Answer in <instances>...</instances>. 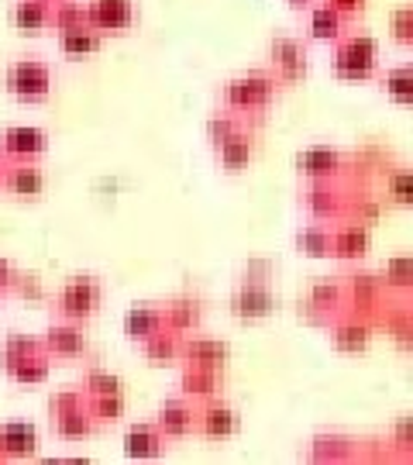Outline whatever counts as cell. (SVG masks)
<instances>
[{"label": "cell", "instance_id": "12", "mask_svg": "<svg viewBox=\"0 0 413 465\" xmlns=\"http://www.w3.org/2000/svg\"><path fill=\"white\" fill-rule=\"evenodd\" d=\"M86 21L97 28L103 38L107 35H124L138 21V4L134 0H86Z\"/></svg>", "mask_w": 413, "mask_h": 465}, {"label": "cell", "instance_id": "15", "mask_svg": "<svg viewBox=\"0 0 413 465\" xmlns=\"http://www.w3.org/2000/svg\"><path fill=\"white\" fill-rule=\"evenodd\" d=\"M238 431H241V417L231 403L211 397L197 407V434H203L207 441H231Z\"/></svg>", "mask_w": 413, "mask_h": 465}, {"label": "cell", "instance_id": "21", "mask_svg": "<svg viewBox=\"0 0 413 465\" xmlns=\"http://www.w3.org/2000/svg\"><path fill=\"white\" fill-rule=\"evenodd\" d=\"M45 152H49V134L34 124H11L0 132L4 159H42Z\"/></svg>", "mask_w": 413, "mask_h": 465}, {"label": "cell", "instance_id": "3", "mask_svg": "<svg viewBox=\"0 0 413 465\" xmlns=\"http://www.w3.org/2000/svg\"><path fill=\"white\" fill-rule=\"evenodd\" d=\"M379 73V42L365 32H345L334 42V76L362 84Z\"/></svg>", "mask_w": 413, "mask_h": 465}, {"label": "cell", "instance_id": "28", "mask_svg": "<svg viewBox=\"0 0 413 465\" xmlns=\"http://www.w3.org/2000/svg\"><path fill=\"white\" fill-rule=\"evenodd\" d=\"M142 355H145V362L152 366H176L180 362V351H182V334L169 331V328H159L155 334H149L142 345Z\"/></svg>", "mask_w": 413, "mask_h": 465}, {"label": "cell", "instance_id": "29", "mask_svg": "<svg viewBox=\"0 0 413 465\" xmlns=\"http://www.w3.org/2000/svg\"><path fill=\"white\" fill-rule=\"evenodd\" d=\"M52 0H15L11 4V25L21 35H42L49 32Z\"/></svg>", "mask_w": 413, "mask_h": 465}, {"label": "cell", "instance_id": "39", "mask_svg": "<svg viewBox=\"0 0 413 465\" xmlns=\"http://www.w3.org/2000/svg\"><path fill=\"white\" fill-rule=\"evenodd\" d=\"M241 128V117L234 114V111H228V107H221V111H214V114L207 117V124H203V134H207V142H211V149H217L228 134H234Z\"/></svg>", "mask_w": 413, "mask_h": 465}, {"label": "cell", "instance_id": "17", "mask_svg": "<svg viewBox=\"0 0 413 465\" xmlns=\"http://www.w3.org/2000/svg\"><path fill=\"white\" fill-rule=\"evenodd\" d=\"M324 328H328V334H330V345L341 351V355H362V351L372 345V334H376V328H372L365 317L348 314V311H341V314L334 317V321H328Z\"/></svg>", "mask_w": 413, "mask_h": 465}, {"label": "cell", "instance_id": "8", "mask_svg": "<svg viewBox=\"0 0 413 465\" xmlns=\"http://www.w3.org/2000/svg\"><path fill=\"white\" fill-rule=\"evenodd\" d=\"M42 345L52 355V362H80V359L90 355V338L83 331V324L63 321V317H55L49 328H45Z\"/></svg>", "mask_w": 413, "mask_h": 465}, {"label": "cell", "instance_id": "44", "mask_svg": "<svg viewBox=\"0 0 413 465\" xmlns=\"http://www.w3.org/2000/svg\"><path fill=\"white\" fill-rule=\"evenodd\" d=\"M324 4H330V7H334V11L351 25V21L365 11V4H369V0H324Z\"/></svg>", "mask_w": 413, "mask_h": 465}, {"label": "cell", "instance_id": "43", "mask_svg": "<svg viewBox=\"0 0 413 465\" xmlns=\"http://www.w3.org/2000/svg\"><path fill=\"white\" fill-rule=\"evenodd\" d=\"M11 293L21 300H42L45 297V286H42L38 276H28V272L17 269V280H15V286H11Z\"/></svg>", "mask_w": 413, "mask_h": 465}, {"label": "cell", "instance_id": "49", "mask_svg": "<svg viewBox=\"0 0 413 465\" xmlns=\"http://www.w3.org/2000/svg\"><path fill=\"white\" fill-rule=\"evenodd\" d=\"M4 297H7V293H4V290H0V307H4Z\"/></svg>", "mask_w": 413, "mask_h": 465}, {"label": "cell", "instance_id": "22", "mask_svg": "<svg viewBox=\"0 0 413 465\" xmlns=\"http://www.w3.org/2000/svg\"><path fill=\"white\" fill-rule=\"evenodd\" d=\"M162 324L176 334H193L203 324V300L197 293H176L162 303Z\"/></svg>", "mask_w": 413, "mask_h": 465}, {"label": "cell", "instance_id": "20", "mask_svg": "<svg viewBox=\"0 0 413 465\" xmlns=\"http://www.w3.org/2000/svg\"><path fill=\"white\" fill-rule=\"evenodd\" d=\"M231 359V349L228 341L221 338H211V334H182V351H180V362L182 366H203V369H221L228 366Z\"/></svg>", "mask_w": 413, "mask_h": 465}, {"label": "cell", "instance_id": "26", "mask_svg": "<svg viewBox=\"0 0 413 465\" xmlns=\"http://www.w3.org/2000/svg\"><path fill=\"white\" fill-rule=\"evenodd\" d=\"M4 372H7V380L17 382V386H42L52 372V355L45 351V345H38V349L28 351L25 359L4 366Z\"/></svg>", "mask_w": 413, "mask_h": 465}, {"label": "cell", "instance_id": "4", "mask_svg": "<svg viewBox=\"0 0 413 465\" xmlns=\"http://www.w3.org/2000/svg\"><path fill=\"white\" fill-rule=\"evenodd\" d=\"M100 303H103V282H100V276L80 272V276H69L59 286V293L52 297V314L63 317V321L86 324L100 311Z\"/></svg>", "mask_w": 413, "mask_h": 465}, {"label": "cell", "instance_id": "24", "mask_svg": "<svg viewBox=\"0 0 413 465\" xmlns=\"http://www.w3.org/2000/svg\"><path fill=\"white\" fill-rule=\"evenodd\" d=\"M165 441L162 431L155 428V420H142V424H132L128 431H124V455L128 459H138V462H145V459H159L165 451Z\"/></svg>", "mask_w": 413, "mask_h": 465}, {"label": "cell", "instance_id": "33", "mask_svg": "<svg viewBox=\"0 0 413 465\" xmlns=\"http://www.w3.org/2000/svg\"><path fill=\"white\" fill-rule=\"evenodd\" d=\"M86 407H90V417L97 428H111L117 424L124 411H128V400H124V390L117 393H100V397H86Z\"/></svg>", "mask_w": 413, "mask_h": 465}, {"label": "cell", "instance_id": "10", "mask_svg": "<svg viewBox=\"0 0 413 465\" xmlns=\"http://www.w3.org/2000/svg\"><path fill=\"white\" fill-rule=\"evenodd\" d=\"M341 290H345V311L348 314H359L365 321H372V314L379 311L389 290L382 286V280L376 272H351L341 280Z\"/></svg>", "mask_w": 413, "mask_h": 465}, {"label": "cell", "instance_id": "34", "mask_svg": "<svg viewBox=\"0 0 413 465\" xmlns=\"http://www.w3.org/2000/svg\"><path fill=\"white\" fill-rule=\"evenodd\" d=\"M379 86H382V94L393 100V104H399V107H410L413 104V69L410 66L386 69L379 76Z\"/></svg>", "mask_w": 413, "mask_h": 465}, {"label": "cell", "instance_id": "19", "mask_svg": "<svg viewBox=\"0 0 413 465\" xmlns=\"http://www.w3.org/2000/svg\"><path fill=\"white\" fill-rule=\"evenodd\" d=\"M255 152H259V138H255V132H248L245 124H241L238 132L228 134V138L217 145L214 155H217V166H221L224 176H241V173L251 166Z\"/></svg>", "mask_w": 413, "mask_h": 465}, {"label": "cell", "instance_id": "23", "mask_svg": "<svg viewBox=\"0 0 413 465\" xmlns=\"http://www.w3.org/2000/svg\"><path fill=\"white\" fill-rule=\"evenodd\" d=\"M224 390V372L221 369H203V366H182L180 372V393L193 403H203L211 397H221Z\"/></svg>", "mask_w": 413, "mask_h": 465}, {"label": "cell", "instance_id": "37", "mask_svg": "<svg viewBox=\"0 0 413 465\" xmlns=\"http://www.w3.org/2000/svg\"><path fill=\"white\" fill-rule=\"evenodd\" d=\"M80 25H90L83 0H52L49 32H69V28H80Z\"/></svg>", "mask_w": 413, "mask_h": 465}, {"label": "cell", "instance_id": "13", "mask_svg": "<svg viewBox=\"0 0 413 465\" xmlns=\"http://www.w3.org/2000/svg\"><path fill=\"white\" fill-rule=\"evenodd\" d=\"M345 311V290L341 280H317L303 300H300V314L307 317L310 324H328Z\"/></svg>", "mask_w": 413, "mask_h": 465}, {"label": "cell", "instance_id": "47", "mask_svg": "<svg viewBox=\"0 0 413 465\" xmlns=\"http://www.w3.org/2000/svg\"><path fill=\"white\" fill-rule=\"evenodd\" d=\"M0 462H7V451H4V441H0Z\"/></svg>", "mask_w": 413, "mask_h": 465}, {"label": "cell", "instance_id": "38", "mask_svg": "<svg viewBox=\"0 0 413 465\" xmlns=\"http://www.w3.org/2000/svg\"><path fill=\"white\" fill-rule=\"evenodd\" d=\"M80 390H83V397H100V393H117V390H124V382H121V376H114L111 369L90 366L83 372Z\"/></svg>", "mask_w": 413, "mask_h": 465}, {"label": "cell", "instance_id": "27", "mask_svg": "<svg viewBox=\"0 0 413 465\" xmlns=\"http://www.w3.org/2000/svg\"><path fill=\"white\" fill-rule=\"evenodd\" d=\"M348 32V21L330 4H310L307 7V35L314 38V42H338L341 35Z\"/></svg>", "mask_w": 413, "mask_h": 465}, {"label": "cell", "instance_id": "31", "mask_svg": "<svg viewBox=\"0 0 413 465\" xmlns=\"http://www.w3.org/2000/svg\"><path fill=\"white\" fill-rule=\"evenodd\" d=\"M59 38V49L69 59H86V55H97L103 49V35L90 25H80V28H69V32H55Z\"/></svg>", "mask_w": 413, "mask_h": 465}, {"label": "cell", "instance_id": "36", "mask_svg": "<svg viewBox=\"0 0 413 465\" xmlns=\"http://www.w3.org/2000/svg\"><path fill=\"white\" fill-rule=\"evenodd\" d=\"M382 286L393 293H410L413 290V259L410 255H393V259H386V266L379 272Z\"/></svg>", "mask_w": 413, "mask_h": 465}, {"label": "cell", "instance_id": "18", "mask_svg": "<svg viewBox=\"0 0 413 465\" xmlns=\"http://www.w3.org/2000/svg\"><path fill=\"white\" fill-rule=\"evenodd\" d=\"M155 428L162 431L165 441H186L197 434V403L193 400L180 397H169L162 400L159 407V417H155Z\"/></svg>", "mask_w": 413, "mask_h": 465}, {"label": "cell", "instance_id": "41", "mask_svg": "<svg viewBox=\"0 0 413 465\" xmlns=\"http://www.w3.org/2000/svg\"><path fill=\"white\" fill-rule=\"evenodd\" d=\"M386 197L393 200L397 207H410L413 203V183L407 169H397V173L386 176Z\"/></svg>", "mask_w": 413, "mask_h": 465}, {"label": "cell", "instance_id": "35", "mask_svg": "<svg viewBox=\"0 0 413 465\" xmlns=\"http://www.w3.org/2000/svg\"><path fill=\"white\" fill-rule=\"evenodd\" d=\"M359 455V445L351 441V438H341V434H324V438H314V445H310V459H320V462H348V459H355Z\"/></svg>", "mask_w": 413, "mask_h": 465}, {"label": "cell", "instance_id": "25", "mask_svg": "<svg viewBox=\"0 0 413 465\" xmlns=\"http://www.w3.org/2000/svg\"><path fill=\"white\" fill-rule=\"evenodd\" d=\"M121 328H124V338L142 345L149 334H155L162 328V303H134L124 311L121 317Z\"/></svg>", "mask_w": 413, "mask_h": 465}, {"label": "cell", "instance_id": "32", "mask_svg": "<svg viewBox=\"0 0 413 465\" xmlns=\"http://www.w3.org/2000/svg\"><path fill=\"white\" fill-rule=\"evenodd\" d=\"M293 245L300 255L307 259H330V224L324 221H310L293 234Z\"/></svg>", "mask_w": 413, "mask_h": 465}, {"label": "cell", "instance_id": "45", "mask_svg": "<svg viewBox=\"0 0 413 465\" xmlns=\"http://www.w3.org/2000/svg\"><path fill=\"white\" fill-rule=\"evenodd\" d=\"M15 280H17V266L11 262V259H4V255H0V290H4V293H11Z\"/></svg>", "mask_w": 413, "mask_h": 465}, {"label": "cell", "instance_id": "40", "mask_svg": "<svg viewBox=\"0 0 413 465\" xmlns=\"http://www.w3.org/2000/svg\"><path fill=\"white\" fill-rule=\"evenodd\" d=\"M42 345V338H32V334L25 331H11L4 338V345H0V366H11L17 359H25L28 351H34Z\"/></svg>", "mask_w": 413, "mask_h": 465}, {"label": "cell", "instance_id": "5", "mask_svg": "<svg viewBox=\"0 0 413 465\" xmlns=\"http://www.w3.org/2000/svg\"><path fill=\"white\" fill-rule=\"evenodd\" d=\"M49 417H52V431H55V438H63V441H86V438H93V431H97L83 390H59V393H52Z\"/></svg>", "mask_w": 413, "mask_h": 465}, {"label": "cell", "instance_id": "11", "mask_svg": "<svg viewBox=\"0 0 413 465\" xmlns=\"http://www.w3.org/2000/svg\"><path fill=\"white\" fill-rule=\"evenodd\" d=\"M49 186L45 169L38 166V159H7L4 163V180L0 190L17 200H38Z\"/></svg>", "mask_w": 413, "mask_h": 465}, {"label": "cell", "instance_id": "30", "mask_svg": "<svg viewBox=\"0 0 413 465\" xmlns=\"http://www.w3.org/2000/svg\"><path fill=\"white\" fill-rule=\"evenodd\" d=\"M0 441H4L7 459H32L34 451H38V431L28 420H7L0 428Z\"/></svg>", "mask_w": 413, "mask_h": 465}, {"label": "cell", "instance_id": "48", "mask_svg": "<svg viewBox=\"0 0 413 465\" xmlns=\"http://www.w3.org/2000/svg\"><path fill=\"white\" fill-rule=\"evenodd\" d=\"M4 163H7V159H4V155H0V180H4Z\"/></svg>", "mask_w": 413, "mask_h": 465}, {"label": "cell", "instance_id": "9", "mask_svg": "<svg viewBox=\"0 0 413 465\" xmlns=\"http://www.w3.org/2000/svg\"><path fill=\"white\" fill-rule=\"evenodd\" d=\"M348 190L341 186V180H310L303 186V211L310 214V221H324L334 224L345 217Z\"/></svg>", "mask_w": 413, "mask_h": 465}, {"label": "cell", "instance_id": "6", "mask_svg": "<svg viewBox=\"0 0 413 465\" xmlns=\"http://www.w3.org/2000/svg\"><path fill=\"white\" fill-rule=\"evenodd\" d=\"M4 86L17 104H45L52 97V69L42 59H15L4 73Z\"/></svg>", "mask_w": 413, "mask_h": 465}, {"label": "cell", "instance_id": "46", "mask_svg": "<svg viewBox=\"0 0 413 465\" xmlns=\"http://www.w3.org/2000/svg\"><path fill=\"white\" fill-rule=\"evenodd\" d=\"M286 4H290V7H293V11H307V7H310V4H314V0H286Z\"/></svg>", "mask_w": 413, "mask_h": 465}, {"label": "cell", "instance_id": "14", "mask_svg": "<svg viewBox=\"0 0 413 465\" xmlns=\"http://www.w3.org/2000/svg\"><path fill=\"white\" fill-rule=\"evenodd\" d=\"M372 249V232L362 221H351V217H341L330 224V259L338 262H359L365 259Z\"/></svg>", "mask_w": 413, "mask_h": 465}, {"label": "cell", "instance_id": "42", "mask_svg": "<svg viewBox=\"0 0 413 465\" xmlns=\"http://www.w3.org/2000/svg\"><path fill=\"white\" fill-rule=\"evenodd\" d=\"M389 25H393V38L399 45H413V7H399L389 15Z\"/></svg>", "mask_w": 413, "mask_h": 465}, {"label": "cell", "instance_id": "16", "mask_svg": "<svg viewBox=\"0 0 413 465\" xmlns=\"http://www.w3.org/2000/svg\"><path fill=\"white\" fill-rule=\"evenodd\" d=\"M348 169V155L334 145H307L297 152V173L310 180H341Z\"/></svg>", "mask_w": 413, "mask_h": 465}, {"label": "cell", "instance_id": "1", "mask_svg": "<svg viewBox=\"0 0 413 465\" xmlns=\"http://www.w3.org/2000/svg\"><path fill=\"white\" fill-rule=\"evenodd\" d=\"M269 280H272V262L251 259L245 269V276H241L238 286L231 290V300H228L234 321H241V324H259V321H265V317L276 311V293H272Z\"/></svg>", "mask_w": 413, "mask_h": 465}, {"label": "cell", "instance_id": "2", "mask_svg": "<svg viewBox=\"0 0 413 465\" xmlns=\"http://www.w3.org/2000/svg\"><path fill=\"white\" fill-rule=\"evenodd\" d=\"M280 90V80L269 69H248V73H238V76H231L228 84L221 86V104L238 117H262L272 107Z\"/></svg>", "mask_w": 413, "mask_h": 465}, {"label": "cell", "instance_id": "7", "mask_svg": "<svg viewBox=\"0 0 413 465\" xmlns=\"http://www.w3.org/2000/svg\"><path fill=\"white\" fill-rule=\"evenodd\" d=\"M265 69L280 80V86H293L300 80H307V73H310L307 45L293 35H272L269 38V66Z\"/></svg>", "mask_w": 413, "mask_h": 465}]
</instances>
